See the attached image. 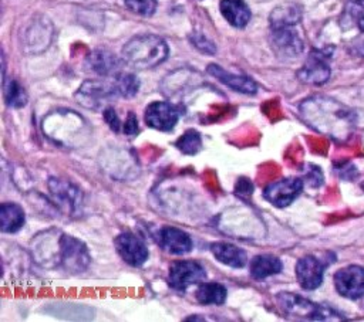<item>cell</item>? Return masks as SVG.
<instances>
[{
	"label": "cell",
	"instance_id": "cell-17",
	"mask_svg": "<svg viewBox=\"0 0 364 322\" xmlns=\"http://www.w3.org/2000/svg\"><path fill=\"white\" fill-rule=\"evenodd\" d=\"M159 245L172 255H185L192 251L193 241L191 235L178 227H162L158 231Z\"/></svg>",
	"mask_w": 364,
	"mask_h": 322
},
{
	"label": "cell",
	"instance_id": "cell-6",
	"mask_svg": "<svg viewBox=\"0 0 364 322\" xmlns=\"http://www.w3.org/2000/svg\"><path fill=\"white\" fill-rule=\"evenodd\" d=\"M53 38V24L44 16H36L23 30L21 48L28 54L44 51Z\"/></svg>",
	"mask_w": 364,
	"mask_h": 322
},
{
	"label": "cell",
	"instance_id": "cell-32",
	"mask_svg": "<svg viewBox=\"0 0 364 322\" xmlns=\"http://www.w3.org/2000/svg\"><path fill=\"white\" fill-rule=\"evenodd\" d=\"M122 131H124V133L128 135V136H135V135H138L139 126H138L136 115H135L134 112H128V115H127V118H125V123H124Z\"/></svg>",
	"mask_w": 364,
	"mask_h": 322
},
{
	"label": "cell",
	"instance_id": "cell-37",
	"mask_svg": "<svg viewBox=\"0 0 364 322\" xmlns=\"http://www.w3.org/2000/svg\"><path fill=\"white\" fill-rule=\"evenodd\" d=\"M361 189H363V190H364V182H363V183H361Z\"/></svg>",
	"mask_w": 364,
	"mask_h": 322
},
{
	"label": "cell",
	"instance_id": "cell-7",
	"mask_svg": "<svg viewBox=\"0 0 364 322\" xmlns=\"http://www.w3.org/2000/svg\"><path fill=\"white\" fill-rule=\"evenodd\" d=\"M206 279L205 268L193 260H178L171 262L168 282L176 291H185L191 285L200 284Z\"/></svg>",
	"mask_w": 364,
	"mask_h": 322
},
{
	"label": "cell",
	"instance_id": "cell-25",
	"mask_svg": "<svg viewBox=\"0 0 364 322\" xmlns=\"http://www.w3.org/2000/svg\"><path fill=\"white\" fill-rule=\"evenodd\" d=\"M3 98L9 108H23L27 104L26 89L13 78H3Z\"/></svg>",
	"mask_w": 364,
	"mask_h": 322
},
{
	"label": "cell",
	"instance_id": "cell-12",
	"mask_svg": "<svg viewBox=\"0 0 364 322\" xmlns=\"http://www.w3.org/2000/svg\"><path fill=\"white\" fill-rule=\"evenodd\" d=\"M48 191L54 204L65 214H75L81 206V191L71 182L51 177L48 180Z\"/></svg>",
	"mask_w": 364,
	"mask_h": 322
},
{
	"label": "cell",
	"instance_id": "cell-2",
	"mask_svg": "<svg viewBox=\"0 0 364 322\" xmlns=\"http://www.w3.org/2000/svg\"><path fill=\"white\" fill-rule=\"evenodd\" d=\"M169 54L166 41L155 34H139L128 40L121 55L127 65L135 70H149L162 64Z\"/></svg>",
	"mask_w": 364,
	"mask_h": 322
},
{
	"label": "cell",
	"instance_id": "cell-19",
	"mask_svg": "<svg viewBox=\"0 0 364 322\" xmlns=\"http://www.w3.org/2000/svg\"><path fill=\"white\" fill-rule=\"evenodd\" d=\"M210 251L219 262H222L230 268H242L247 262L246 251L232 243H228V241L212 243Z\"/></svg>",
	"mask_w": 364,
	"mask_h": 322
},
{
	"label": "cell",
	"instance_id": "cell-24",
	"mask_svg": "<svg viewBox=\"0 0 364 322\" xmlns=\"http://www.w3.org/2000/svg\"><path fill=\"white\" fill-rule=\"evenodd\" d=\"M228 291L219 282L203 281L198 284L195 298L200 305H222L226 301Z\"/></svg>",
	"mask_w": 364,
	"mask_h": 322
},
{
	"label": "cell",
	"instance_id": "cell-22",
	"mask_svg": "<svg viewBox=\"0 0 364 322\" xmlns=\"http://www.w3.org/2000/svg\"><path fill=\"white\" fill-rule=\"evenodd\" d=\"M26 223V214L20 204L4 201L0 206V230L3 233H17Z\"/></svg>",
	"mask_w": 364,
	"mask_h": 322
},
{
	"label": "cell",
	"instance_id": "cell-33",
	"mask_svg": "<svg viewBox=\"0 0 364 322\" xmlns=\"http://www.w3.org/2000/svg\"><path fill=\"white\" fill-rule=\"evenodd\" d=\"M235 193L240 197H245V196H250L253 193V183L246 179V177H240L237 182H236V186H235Z\"/></svg>",
	"mask_w": 364,
	"mask_h": 322
},
{
	"label": "cell",
	"instance_id": "cell-3",
	"mask_svg": "<svg viewBox=\"0 0 364 322\" xmlns=\"http://www.w3.org/2000/svg\"><path fill=\"white\" fill-rule=\"evenodd\" d=\"M276 301L282 311L297 319H309V321H336L343 319L333 309L311 302L307 298L291 292H280L276 295Z\"/></svg>",
	"mask_w": 364,
	"mask_h": 322
},
{
	"label": "cell",
	"instance_id": "cell-13",
	"mask_svg": "<svg viewBox=\"0 0 364 322\" xmlns=\"http://www.w3.org/2000/svg\"><path fill=\"white\" fill-rule=\"evenodd\" d=\"M336 291L347 299H358L364 295V267L350 264L334 274Z\"/></svg>",
	"mask_w": 364,
	"mask_h": 322
},
{
	"label": "cell",
	"instance_id": "cell-31",
	"mask_svg": "<svg viewBox=\"0 0 364 322\" xmlns=\"http://www.w3.org/2000/svg\"><path fill=\"white\" fill-rule=\"evenodd\" d=\"M102 116H104V121L107 122V125L109 126V129L112 132L118 133L121 129V121H119L115 109L112 106H105L102 111Z\"/></svg>",
	"mask_w": 364,
	"mask_h": 322
},
{
	"label": "cell",
	"instance_id": "cell-11",
	"mask_svg": "<svg viewBox=\"0 0 364 322\" xmlns=\"http://www.w3.org/2000/svg\"><path fill=\"white\" fill-rule=\"evenodd\" d=\"M303 191V180L299 177H283L272 182L263 190L266 201L274 207H286L291 204Z\"/></svg>",
	"mask_w": 364,
	"mask_h": 322
},
{
	"label": "cell",
	"instance_id": "cell-5",
	"mask_svg": "<svg viewBox=\"0 0 364 322\" xmlns=\"http://www.w3.org/2000/svg\"><path fill=\"white\" fill-rule=\"evenodd\" d=\"M118 96L114 79H105L102 77L84 81L75 92L77 102L88 109H98L105 102Z\"/></svg>",
	"mask_w": 364,
	"mask_h": 322
},
{
	"label": "cell",
	"instance_id": "cell-27",
	"mask_svg": "<svg viewBox=\"0 0 364 322\" xmlns=\"http://www.w3.org/2000/svg\"><path fill=\"white\" fill-rule=\"evenodd\" d=\"M114 79L117 92L122 98H134L139 91V79L131 72L119 71L117 75L111 77Z\"/></svg>",
	"mask_w": 364,
	"mask_h": 322
},
{
	"label": "cell",
	"instance_id": "cell-29",
	"mask_svg": "<svg viewBox=\"0 0 364 322\" xmlns=\"http://www.w3.org/2000/svg\"><path fill=\"white\" fill-rule=\"evenodd\" d=\"M125 7L134 14L151 17L156 10V0H124Z\"/></svg>",
	"mask_w": 364,
	"mask_h": 322
},
{
	"label": "cell",
	"instance_id": "cell-18",
	"mask_svg": "<svg viewBox=\"0 0 364 322\" xmlns=\"http://www.w3.org/2000/svg\"><path fill=\"white\" fill-rule=\"evenodd\" d=\"M206 72L236 92L245 95H255L257 92V84L250 77L229 72L218 64H209Z\"/></svg>",
	"mask_w": 364,
	"mask_h": 322
},
{
	"label": "cell",
	"instance_id": "cell-8",
	"mask_svg": "<svg viewBox=\"0 0 364 322\" xmlns=\"http://www.w3.org/2000/svg\"><path fill=\"white\" fill-rule=\"evenodd\" d=\"M269 43L273 52L282 60H294L304 50L303 40L293 27L270 28Z\"/></svg>",
	"mask_w": 364,
	"mask_h": 322
},
{
	"label": "cell",
	"instance_id": "cell-36",
	"mask_svg": "<svg viewBox=\"0 0 364 322\" xmlns=\"http://www.w3.org/2000/svg\"><path fill=\"white\" fill-rule=\"evenodd\" d=\"M357 24H358V28L364 33V14L358 18V23H357Z\"/></svg>",
	"mask_w": 364,
	"mask_h": 322
},
{
	"label": "cell",
	"instance_id": "cell-35",
	"mask_svg": "<svg viewBox=\"0 0 364 322\" xmlns=\"http://www.w3.org/2000/svg\"><path fill=\"white\" fill-rule=\"evenodd\" d=\"M353 6L355 7H360V9H364V0H348Z\"/></svg>",
	"mask_w": 364,
	"mask_h": 322
},
{
	"label": "cell",
	"instance_id": "cell-1",
	"mask_svg": "<svg viewBox=\"0 0 364 322\" xmlns=\"http://www.w3.org/2000/svg\"><path fill=\"white\" fill-rule=\"evenodd\" d=\"M299 112L309 126L338 142L348 140L357 126V115L351 108L324 95L306 98Z\"/></svg>",
	"mask_w": 364,
	"mask_h": 322
},
{
	"label": "cell",
	"instance_id": "cell-30",
	"mask_svg": "<svg viewBox=\"0 0 364 322\" xmlns=\"http://www.w3.org/2000/svg\"><path fill=\"white\" fill-rule=\"evenodd\" d=\"M189 41H191V44H192L196 50H199V51L203 52V54L213 55V54L216 52V45H215L206 35H203V34H200V33H192V34L189 35Z\"/></svg>",
	"mask_w": 364,
	"mask_h": 322
},
{
	"label": "cell",
	"instance_id": "cell-14",
	"mask_svg": "<svg viewBox=\"0 0 364 322\" xmlns=\"http://www.w3.org/2000/svg\"><path fill=\"white\" fill-rule=\"evenodd\" d=\"M117 254L131 267H141L146 262L149 251L145 243L132 233H121L114 238Z\"/></svg>",
	"mask_w": 364,
	"mask_h": 322
},
{
	"label": "cell",
	"instance_id": "cell-20",
	"mask_svg": "<svg viewBox=\"0 0 364 322\" xmlns=\"http://www.w3.org/2000/svg\"><path fill=\"white\" fill-rule=\"evenodd\" d=\"M219 10L223 18L235 28H243L250 21L252 13L243 0H220Z\"/></svg>",
	"mask_w": 364,
	"mask_h": 322
},
{
	"label": "cell",
	"instance_id": "cell-16",
	"mask_svg": "<svg viewBox=\"0 0 364 322\" xmlns=\"http://www.w3.org/2000/svg\"><path fill=\"white\" fill-rule=\"evenodd\" d=\"M324 264L314 255H306L296 262V278L303 289L311 291L321 285Z\"/></svg>",
	"mask_w": 364,
	"mask_h": 322
},
{
	"label": "cell",
	"instance_id": "cell-23",
	"mask_svg": "<svg viewBox=\"0 0 364 322\" xmlns=\"http://www.w3.org/2000/svg\"><path fill=\"white\" fill-rule=\"evenodd\" d=\"M301 20V7L296 3H283L274 7L269 16L270 28L294 27Z\"/></svg>",
	"mask_w": 364,
	"mask_h": 322
},
{
	"label": "cell",
	"instance_id": "cell-26",
	"mask_svg": "<svg viewBox=\"0 0 364 322\" xmlns=\"http://www.w3.org/2000/svg\"><path fill=\"white\" fill-rule=\"evenodd\" d=\"M195 72L191 71H176L173 74H169L164 82H162V89L166 95H173L175 92H181L182 89H185V87L195 84Z\"/></svg>",
	"mask_w": 364,
	"mask_h": 322
},
{
	"label": "cell",
	"instance_id": "cell-21",
	"mask_svg": "<svg viewBox=\"0 0 364 322\" xmlns=\"http://www.w3.org/2000/svg\"><path fill=\"white\" fill-rule=\"evenodd\" d=\"M283 264L280 258L273 254H257L250 260L249 274L253 279L260 281L267 277L276 275L282 271Z\"/></svg>",
	"mask_w": 364,
	"mask_h": 322
},
{
	"label": "cell",
	"instance_id": "cell-4",
	"mask_svg": "<svg viewBox=\"0 0 364 322\" xmlns=\"http://www.w3.org/2000/svg\"><path fill=\"white\" fill-rule=\"evenodd\" d=\"M91 261L87 245L71 234L61 233L58 250V267L70 274L82 272Z\"/></svg>",
	"mask_w": 364,
	"mask_h": 322
},
{
	"label": "cell",
	"instance_id": "cell-10",
	"mask_svg": "<svg viewBox=\"0 0 364 322\" xmlns=\"http://www.w3.org/2000/svg\"><path fill=\"white\" fill-rule=\"evenodd\" d=\"M331 51L314 50L309 54L303 67L297 71V78L310 85H321L330 78V60Z\"/></svg>",
	"mask_w": 364,
	"mask_h": 322
},
{
	"label": "cell",
	"instance_id": "cell-28",
	"mask_svg": "<svg viewBox=\"0 0 364 322\" xmlns=\"http://www.w3.org/2000/svg\"><path fill=\"white\" fill-rule=\"evenodd\" d=\"M175 146L179 152H182L186 156H193L202 149V136L195 129H188L185 133H182L176 142Z\"/></svg>",
	"mask_w": 364,
	"mask_h": 322
},
{
	"label": "cell",
	"instance_id": "cell-34",
	"mask_svg": "<svg viewBox=\"0 0 364 322\" xmlns=\"http://www.w3.org/2000/svg\"><path fill=\"white\" fill-rule=\"evenodd\" d=\"M307 180L310 183V186H320L321 182H323V176H321V172L317 166H313L310 167L309 173H307Z\"/></svg>",
	"mask_w": 364,
	"mask_h": 322
},
{
	"label": "cell",
	"instance_id": "cell-9",
	"mask_svg": "<svg viewBox=\"0 0 364 322\" xmlns=\"http://www.w3.org/2000/svg\"><path fill=\"white\" fill-rule=\"evenodd\" d=\"M181 116V108L168 101H154L144 112L145 123L159 132H171Z\"/></svg>",
	"mask_w": 364,
	"mask_h": 322
},
{
	"label": "cell",
	"instance_id": "cell-15",
	"mask_svg": "<svg viewBox=\"0 0 364 322\" xmlns=\"http://www.w3.org/2000/svg\"><path fill=\"white\" fill-rule=\"evenodd\" d=\"M84 65L87 71L102 78H111L121 71L119 58L107 48L92 50L87 55Z\"/></svg>",
	"mask_w": 364,
	"mask_h": 322
}]
</instances>
